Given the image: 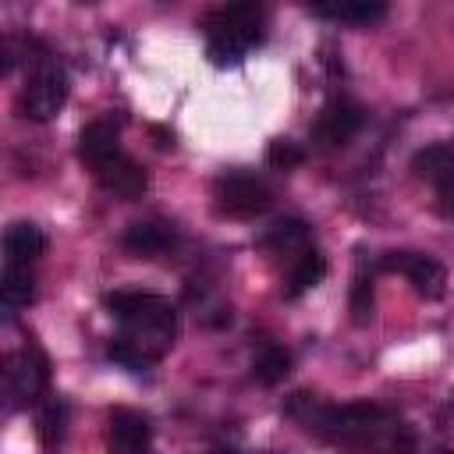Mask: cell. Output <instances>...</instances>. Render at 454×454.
<instances>
[{
    "label": "cell",
    "mask_w": 454,
    "mask_h": 454,
    "mask_svg": "<svg viewBox=\"0 0 454 454\" xmlns=\"http://www.w3.org/2000/svg\"><path fill=\"white\" fill-rule=\"evenodd\" d=\"M284 411L323 443L348 454H415L419 440L404 415L376 401H344L330 404L316 394H291Z\"/></svg>",
    "instance_id": "6da1fadb"
},
{
    "label": "cell",
    "mask_w": 454,
    "mask_h": 454,
    "mask_svg": "<svg viewBox=\"0 0 454 454\" xmlns=\"http://www.w3.org/2000/svg\"><path fill=\"white\" fill-rule=\"evenodd\" d=\"M110 316L117 319V333L110 340V358L131 372L156 365L177 340V309L149 291H114L103 298Z\"/></svg>",
    "instance_id": "7a4b0ae2"
},
{
    "label": "cell",
    "mask_w": 454,
    "mask_h": 454,
    "mask_svg": "<svg viewBox=\"0 0 454 454\" xmlns=\"http://www.w3.org/2000/svg\"><path fill=\"white\" fill-rule=\"evenodd\" d=\"M78 160L92 170V177L106 192H114L121 199H135L149 184L145 167L135 156L124 153L121 135H117V128L110 121H92V124H85L78 131Z\"/></svg>",
    "instance_id": "3957f363"
},
{
    "label": "cell",
    "mask_w": 454,
    "mask_h": 454,
    "mask_svg": "<svg viewBox=\"0 0 454 454\" xmlns=\"http://www.w3.org/2000/svg\"><path fill=\"white\" fill-rule=\"evenodd\" d=\"M202 35H206V57L216 67H234L241 64L266 35V11L262 4H220L202 18Z\"/></svg>",
    "instance_id": "277c9868"
},
{
    "label": "cell",
    "mask_w": 454,
    "mask_h": 454,
    "mask_svg": "<svg viewBox=\"0 0 454 454\" xmlns=\"http://www.w3.org/2000/svg\"><path fill=\"white\" fill-rule=\"evenodd\" d=\"M67 92H71L67 71H64V64L53 53L28 57V74H25V85H21V96H18L21 117H28L35 124L53 121L64 110Z\"/></svg>",
    "instance_id": "5b68a950"
},
{
    "label": "cell",
    "mask_w": 454,
    "mask_h": 454,
    "mask_svg": "<svg viewBox=\"0 0 454 454\" xmlns=\"http://www.w3.org/2000/svg\"><path fill=\"white\" fill-rule=\"evenodd\" d=\"M213 206L231 220H255L273 206V192L262 177L248 170H227L213 181Z\"/></svg>",
    "instance_id": "8992f818"
},
{
    "label": "cell",
    "mask_w": 454,
    "mask_h": 454,
    "mask_svg": "<svg viewBox=\"0 0 454 454\" xmlns=\"http://www.w3.org/2000/svg\"><path fill=\"white\" fill-rule=\"evenodd\" d=\"M4 390L11 397V408H28L39 404L50 394V362L46 355L28 340L21 344L4 369Z\"/></svg>",
    "instance_id": "52a82bcc"
},
{
    "label": "cell",
    "mask_w": 454,
    "mask_h": 454,
    "mask_svg": "<svg viewBox=\"0 0 454 454\" xmlns=\"http://www.w3.org/2000/svg\"><path fill=\"white\" fill-rule=\"evenodd\" d=\"M411 170L433 184L436 206L447 220H454V142H436L415 153Z\"/></svg>",
    "instance_id": "ba28073f"
},
{
    "label": "cell",
    "mask_w": 454,
    "mask_h": 454,
    "mask_svg": "<svg viewBox=\"0 0 454 454\" xmlns=\"http://www.w3.org/2000/svg\"><path fill=\"white\" fill-rule=\"evenodd\" d=\"M362 124H365V110H362L355 99L337 96V99H330V103L319 110V117H316V124H312V138H316V145H323V149H344V145L362 131Z\"/></svg>",
    "instance_id": "9c48e42d"
},
{
    "label": "cell",
    "mask_w": 454,
    "mask_h": 454,
    "mask_svg": "<svg viewBox=\"0 0 454 454\" xmlns=\"http://www.w3.org/2000/svg\"><path fill=\"white\" fill-rule=\"evenodd\" d=\"M380 270L383 273H401L422 298H440L447 291L443 266L426 252H387L380 259Z\"/></svg>",
    "instance_id": "30bf717a"
},
{
    "label": "cell",
    "mask_w": 454,
    "mask_h": 454,
    "mask_svg": "<svg viewBox=\"0 0 454 454\" xmlns=\"http://www.w3.org/2000/svg\"><path fill=\"white\" fill-rule=\"evenodd\" d=\"M106 454H153V429L145 415L114 408L106 415Z\"/></svg>",
    "instance_id": "8fae6325"
},
{
    "label": "cell",
    "mask_w": 454,
    "mask_h": 454,
    "mask_svg": "<svg viewBox=\"0 0 454 454\" xmlns=\"http://www.w3.org/2000/svg\"><path fill=\"white\" fill-rule=\"evenodd\" d=\"M259 248L266 255H273V259H287V266H291L301 252L312 248L309 245V223L298 220V216H284L273 227H266V234L259 238Z\"/></svg>",
    "instance_id": "7c38bea8"
},
{
    "label": "cell",
    "mask_w": 454,
    "mask_h": 454,
    "mask_svg": "<svg viewBox=\"0 0 454 454\" xmlns=\"http://www.w3.org/2000/svg\"><path fill=\"white\" fill-rule=\"evenodd\" d=\"M46 248V238L35 223L18 220L4 231V262L7 266H32Z\"/></svg>",
    "instance_id": "4fadbf2b"
},
{
    "label": "cell",
    "mask_w": 454,
    "mask_h": 454,
    "mask_svg": "<svg viewBox=\"0 0 454 454\" xmlns=\"http://www.w3.org/2000/svg\"><path fill=\"white\" fill-rule=\"evenodd\" d=\"M316 18L344 21V25H376L387 18V4L376 0H326V4H309Z\"/></svg>",
    "instance_id": "5bb4252c"
},
{
    "label": "cell",
    "mask_w": 454,
    "mask_h": 454,
    "mask_svg": "<svg viewBox=\"0 0 454 454\" xmlns=\"http://www.w3.org/2000/svg\"><path fill=\"white\" fill-rule=\"evenodd\" d=\"M35 433H39V443L46 450H57L64 443V433H67V404L57 394H46L35 404Z\"/></svg>",
    "instance_id": "9a60e30c"
},
{
    "label": "cell",
    "mask_w": 454,
    "mask_h": 454,
    "mask_svg": "<svg viewBox=\"0 0 454 454\" xmlns=\"http://www.w3.org/2000/svg\"><path fill=\"white\" fill-rule=\"evenodd\" d=\"M323 277H326V259H323V252H319V248L301 252V255L287 266V277H284V298H298V294H305V291L316 287Z\"/></svg>",
    "instance_id": "2e32d148"
},
{
    "label": "cell",
    "mask_w": 454,
    "mask_h": 454,
    "mask_svg": "<svg viewBox=\"0 0 454 454\" xmlns=\"http://www.w3.org/2000/svg\"><path fill=\"white\" fill-rule=\"evenodd\" d=\"M170 231L167 227H160V223H131L128 231H124V248L131 252V255H138V259H153V255H160V252H167L170 248Z\"/></svg>",
    "instance_id": "e0dca14e"
},
{
    "label": "cell",
    "mask_w": 454,
    "mask_h": 454,
    "mask_svg": "<svg viewBox=\"0 0 454 454\" xmlns=\"http://www.w3.org/2000/svg\"><path fill=\"white\" fill-rule=\"evenodd\" d=\"M32 298H35L32 266H7L4 262V273H0V301H4V309H25V305H32Z\"/></svg>",
    "instance_id": "ac0fdd59"
},
{
    "label": "cell",
    "mask_w": 454,
    "mask_h": 454,
    "mask_svg": "<svg viewBox=\"0 0 454 454\" xmlns=\"http://www.w3.org/2000/svg\"><path fill=\"white\" fill-rule=\"evenodd\" d=\"M291 372V351L280 344H262L259 355L252 358V380L262 387H277Z\"/></svg>",
    "instance_id": "d6986e66"
},
{
    "label": "cell",
    "mask_w": 454,
    "mask_h": 454,
    "mask_svg": "<svg viewBox=\"0 0 454 454\" xmlns=\"http://www.w3.org/2000/svg\"><path fill=\"white\" fill-rule=\"evenodd\" d=\"M301 160H305V153H301V145H294L291 138H273L270 149H266V163L277 167V170H291V167H298Z\"/></svg>",
    "instance_id": "ffe728a7"
},
{
    "label": "cell",
    "mask_w": 454,
    "mask_h": 454,
    "mask_svg": "<svg viewBox=\"0 0 454 454\" xmlns=\"http://www.w3.org/2000/svg\"><path fill=\"white\" fill-rule=\"evenodd\" d=\"M351 312H355V323H365V319L372 316V277H365V273H358V277H355Z\"/></svg>",
    "instance_id": "44dd1931"
},
{
    "label": "cell",
    "mask_w": 454,
    "mask_h": 454,
    "mask_svg": "<svg viewBox=\"0 0 454 454\" xmlns=\"http://www.w3.org/2000/svg\"><path fill=\"white\" fill-rule=\"evenodd\" d=\"M213 454H266V450H234V447H220V450H213Z\"/></svg>",
    "instance_id": "7402d4cb"
}]
</instances>
